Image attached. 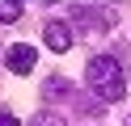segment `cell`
I'll return each mask as SVG.
<instances>
[{
  "label": "cell",
  "instance_id": "277c9868",
  "mask_svg": "<svg viewBox=\"0 0 131 126\" xmlns=\"http://www.w3.org/2000/svg\"><path fill=\"white\" fill-rule=\"evenodd\" d=\"M21 17V4H9V0H0V21H17Z\"/></svg>",
  "mask_w": 131,
  "mask_h": 126
},
{
  "label": "cell",
  "instance_id": "8992f818",
  "mask_svg": "<svg viewBox=\"0 0 131 126\" xmlns=\"http://www.w3.org/2000/svg\"><path fill=\"white\" fill-rule=\"evenodd\" d=\"M0 126H17V118H13L9 109H0Z\"/></svg>",
  "mask_w": 131,
  "mask_h": 126
},
{
  "label": "cell",
  "instance_id": "6da1fadb",
  "mask_svg": "<svg viewBox=\"0 0 131 126\" xmlns=\"http://www.w3.org/2000/svg\"><path fill=\"white\" fill-rule=\"evenodd\" d=\"M85 80H89V88L97 92L102 101H123V67L114 63L110 55H97V59H89V67H85Z\"/></svg>",
  "mask_w": 131,
  "mask_h": 126
},
{
  "label": "cell",
  "instance_id": "3957f363",
  "mask_svg": "<svg viewBox=\"0 0 131 126\" xmlns=\"http://www.w3.org/2000/svg\"><path fill=\"white\" fill-rule=\"evenodd\" d=\"M42 38H47V46H51L55 55H63V50H72V30H68L63 21H47Z\"/></svg>",
  "mask_w": 131,
  "mask_h": 126
},
{
  "label": "cell",
  "instance_id": "5b68a950",
  "mask_svg": "<svg viewBox=\"0 0 131 126\" xmlns=\"http://www.w3.org/2000/svg\"><path fill=\"white\" fill-rule=\"evenodd\" d=\"M38 126H63V118H59V114H42V122H38Z\"/></svg>",
  "mask_w": 131,
  "mask_h": 126
},
{
  "label": "cell",
  "instance_id": "7a4b0ae2",
  "mask_svg": "<svg viewBox=\"0 0 131 126\" xmlns=\"http://www.w3.org/2000/svg\"><path fill=\"white\" fill-rule=\"evenodd\" d=\"M4 63H9V72L26 76V72H34V63H38V50H34V46H26V42H17V46L4 55Z\"/></svg>",
  "mask_w": 131,
  "mask_h": 126
}]
</instances>
